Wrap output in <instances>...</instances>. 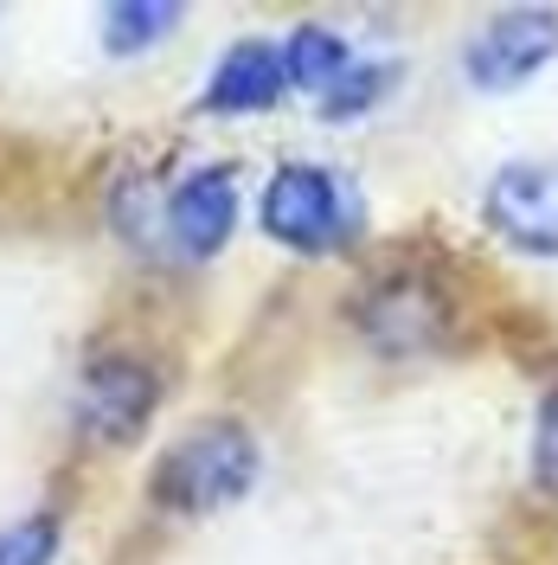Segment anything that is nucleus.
<instances>
[{
  "label": "nucleus",
  "instance_id": "obj_8",
  "mask_svg": "<svg viewBox=\"0 0 558 565\" xmlns=\"http://www.w3.org/2000/svg\"><path fill=\"white\" fill-rule=\"evenodd\" d=\"M289 90V71H282V45L270 39H238L206 84V109L212 116H250V109H270Z\"/></svg>",
  "mask_w": 558,
  "mask_h": 565
},
{
  "label": "nucleus",
  "instance_id": "obj_5",
  "mask_svg": "<svg viewBox=\"0 0 558 565\" xmlns=\"http://www.w3.org/2000/svg\"><path fill=\"white\" fill-rule=\"evenodd\" d=\"M360 334L379 353H430L450 334V302L437 282L398 270L360 296Z\"/></svg>",
  "mask_w": 558,
  "mask_h": 565
},
{
  "label": "nucleus",
  "instance_id": "obj_7",
  "mask_svg": "<svg viewBox=\"0 0 558 565\" xmlns=\"http://www.w3.org/2000/svg\"><path fill=\"white\" fill-rule=\"evenodd\" d=\"M232 232H238V180L225 168H200L180 180L168 200V238L180 245V257H212Z\"/></svg>",
  "mask_w": 558,
  "mask_h": 565
},
{
  "label": "nucleus",
  "instance_id": "obj_11",
  "mask_svg": "<svg viewBox=\"0 0 558 565\" xmlns=\"http://www.w3.org/2000/svg\"><path fill=\"white\" fill-rule=\"evenodd\" d=\"M398 84V65H366V58H353V71L321 97V116L328 122H347V116H366V109L379 104L385 90Z\"/></svg>",
  "mask_w": 558,
  "mask_h": 565
},
{
  "label": "nucleus",
  "instance_id": "obj_12",
  "mask_svg": "<svg viewBox=\"0 0 558 565\" xmlns=\"http://www.w3.org/2000/svg\"><path fill=\"white\" fill-rule=\"evenodd\" d=\"M52 553H58V514L0 527V565H52Z\"/></svg>",
  "mask_w": 558,
  "mask_h": 565
},
{
  "label": "nucleus",
  "instance_id": "obj_6",
  "mask_svg": "<svg viewBox=\"0 0 558 565\" xmlns=\"http://www.w3.org/2000/svg\"><path fill=\"white\" fill-rule=\"evenodd\" d=\"M489 225L514 250L558 257V154L552 161H507L489 180Z\"/></svg>",
  "mask_w": 558,
  "mask_h": 565
},
{
  "label": "nucleus",
  "instance_id": "obj_9",
  "mask_svg": "<svg viewBox=\"0 0 558 565\" xmlns=\"http://www.w3.org/2000/svg\"><path fill=\"white\" fill-rule=\"evenodd\" d=\"M282 71H289L296 90H321L328 97L353 71V45L341 33H328V26H296V33L282 39Z\"/></svg>",
  "mask_w": 558,
  "mask_h": 565
},
{
  "label": "nucleus",
  "instance_id": "obj_4",
  "mask_svg": "<svg viewBox=\"0 0 558 565\" xmlns=\"http://www.w3.org/2000/svg\"><path fill=\"white\" fill-rule=\"evenodd\" d=\"M154 398H161L154 366H141L136 353H97L77 386V424L97 444H136L154 418Z\"/></svg>",
  "mask_w": 558,
  "mask_h": 565
},
{
  "label": "nucleus",
  "instance_id": "obj_3",
  "mask_svg": "<svg viewBox=\"0 0 558 565\" xmlns=\"http://www.w3.org/2000/svg\"><path fill=\"white\" fill-rule=\"evenodd\" d=\"M558 58V13L552 7H507V13H494L482 33L469 39V52H462V71H469V84L475 90H521L526 77H539V71Z\"/></svg>",
  "mask_w": 558,
  "mask_h": 565
},
{
  "label": "nucleus",
  "instance_id": "obj_1",
  "mask_svg": "<svg viewBox=\"0 0 558 565\" xmlns=\"http://www.w3.org/2000/svg\"><path fill=\"white\" fill-rule=\"evenodd\" d=\"M250 482H257V437L232 418H206L168 444L148 494L168 514H218V508L245 501Z\"/></svg>",
  "mask_w": 558,
  "mask_h": 565
},
{
  "label": "nucleus",
  "instance_id": "obj_13",
  "mask_svg": "<svg viewBox=\"0 0 558 565\" xmlns=\"http://www.w3.org/2000/svg\"><path fill=\"white\" fill-rule=\"evenodd\" d=\"M154 186H141V180H122L116 186V200H109V212H116V225H122V238L136 250H154V232L168 225V218H154Z\"/></svg>",
  "mask_w": 558,
  "mask_h": 565
},
{
  "label": "nucleus",
  "instance_id": "obj_10",
  "mask_svg": "<svg viewBox=\"0 0 558 565\" xmlns=\"http://www.w3.org/2000/svg\"><path fill=\"white\" fill-rule=\"evenodd\" d=\"M174 26H180L174 0H116V7H104V45L116 52V58L154 52Z\"/></svg>",
  "mask_w": 558,
  "mask_h": 565
},
{
  "label": "nucleus",
  "instance_id": "obj_14",
  "mask_svg": "<svg viewBox=\"0 0 558 565\" xmlns=\"http://www.w3.org/2000/svg\"><path fill=\"white\" fill-rule=\"evenodd\" d=\"M533 476L558 489V392L546 398V412H539V437H533Z\"/></svg>",
  "mask_w": 558,
  "mask_h": 565
},
{
  "label": "nucleus",
  "instance_id": "obj_2",
  "mask_svg": "<svg viewBox=\"0 0 558 565\" xmlns=\"http://www.w3.org/2000/svg\"><path fill=\"white\" fill-rule=\"evenodd\" d=\"M264 232L289 250H321L347 245L353 232H360V200H353V186L341 174H328V168H309V161H289L270 174L264 186Z\"/></svg>",
  "mask_w": 558,
  "mask_h": 565
}]
</instances>
